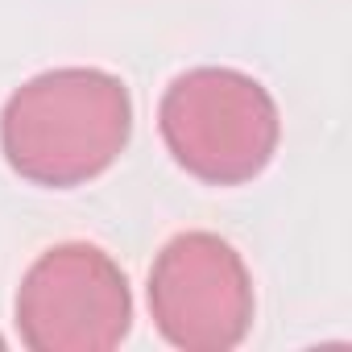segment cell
I'll return each mask as SVG.
<instances>
[{"label": "cell", "mask_w": 352, "mask_h": 352, "mask_svg": "<svg viewBox=\"0 0 352 352\" xmlns=\"http://www.w3.org/2000/svg\"><path fill=\"white\" fill-rule=\"evenodd\" d=\"M157 129L170 157L208 187H241L274 162L282 116L274 96L236 67H195L157 104Z\"/></svg>", "instance_id": "cell-2"}, {"label": "cell", "mask_w": 352, "mask_h": 352, "mask_svg": "<svg viewBox=\"0 0 352 352\" xmlns=\"http://www.w3.org/2000/svg\"><path fill=\"white\" fill-rule=\"evenodd\" d=\"M0 348H5V340H0Z\"/></svg>", "instance_id": "cell-5"}, {"label": "cell", "mask_w": 352, "mask_h": 352, "mask_svg": "<svg viewBox=\"0 0 352 352\" xmlns=\"http://www.w3.org/2000/svg\"><path fill=\"white\" fill-rule=\"evenodd\" d=\"M253 278L216 232H179L149 265V315L183 352H228L253 327Z\"/></svg>", "instance_id": "cell-4"}, {"label": "cell", "mask_w": 352, "mask_h": 352, "mask_svg": "<svg viewBox=\"0 0 352 352\" xmlns=\"http://www.w3.org/2000/svg\"><path fill=\"white\" fill-rule=\"evenodd\" d=\"M133 137L129 87L100 67H58L25 79L0 112V149L17 179L50 191L83 187Z\"/></svg>", "instance_id": "cell-1"}, {"label": "cell", "mask_w": 352, "mask_h": 352, "mask_svg": "<svg viewBox=\"0 0 352 352\" xmlns=\"http://www.w3.org/2000/svg\"><path fill=\"white\" fill-rule=\"evenodd\" d=\"M13 315L34 352H108L133 327V294L100 245L67 241L25 270Z\"/></svg>", "instance_id": "cell-3"}]
</instances>
